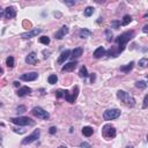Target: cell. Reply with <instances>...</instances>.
Wrapping results in <instances>:
<instances>
[{
	"label": "cell",
	"instance_id": "obj_16",
	"mask_svg": "<svg viewBox=\"0 0 148 148\" xmlns=\"http://www.w3.org/2000/svg\"><path fill=\"white\" fill-rule=\"evenodd\" d=\"M16 94H18V96H20V97H23V96L31 94V88H29V87H27V86H24V87H21V88H20Z\"/></svg>",
	"mask_w": 148,
	"mask_h": 148
},
{
	"label": "cell",
	"instance_id": "obj_44",
	"mask_svg": "<svg viewBox=\"0 0 148 148\" xmlns=\"http://www.w3.org/2000/svg\"><path fill=\"white\" fill-rule=\"evenodd\" d=\"M2 72H4V71H2V68L0 67V74H2Z\"/></svg>",
	"mask_w": 148,
	"mask_h": 148
},
{
	"label": "cell",
	"instance_id": "obj_14",
	"mask_svg": "<svg viewBox=\"0 0 148 148\" xmlns=\"http://www.w3.org/2000/svg\"><path fill=\"white\" fill-rule=\"evenodd\" d=\"M70 57H71V50H65V51H63V52L60 53V56H59V58H58V64L65 63V60H67Z\"/></svg>",
	"mask_w": 148,
	"mask_h": 148
},
{
	"label": "cell",
	"instance_id": "obj_28",
	"mask_svg": "<svg viewBox=\"0 0 148 148\" xmlns=\"http://www.w3.org/2000/svg\"><path fill=\"white\" fill-rule=\"evenodd\" d=\"M148 65V59L147 58H142V59H140L139 60V66L140 67H146V66Z\"/></svg>",
	"mask_w": 148,
	"mask_h": 148
},
{
	"label": "cell",
	"instance_id": "obj_33",
	"mask_svg": "<svg viewBox=\"0 0 148 148\" xmlns=\"http://www.w3.org/2000/svg\"><path fill=\"white\" fill-rule=\"evenodd\" d=\"M26 110H27V108L24 107V105H20V107H18V112H19V113L24 112Z\"/></svg>",
	"mask_w": 148,
	"mask_h": 148
},
{
	"label": "cell",
	"instance_id": "obj_2",
	"mask_svg": "<svg viewBox=\"0 0 148 148\" xmlns=\"http://www.w3.org/2000/svg\"><path fill=\"white\" fill-rule=\"evenodd\" d=\"M133 37H134V31L133 30L126 31V33L122 34V35H119L117 38H116V43H117L119 46H125L127 42H130Z\"/></svg>",
	"mask_w": 148,
	"mask_h": 148
},
{
	"label": "cell",
	"instance_id": "obj_41",
	"mask_svg": "<svg viewBox=\"0 0 148 148\" xmlns=\"http://www.w3.org/2000/svg\"><path fill=\"white\" fill-rule=\"evenodd\" d=\"M142 31H144V33H147V31H148V24H145V26H144V29H142Z\"/></svg>",
	"mask_w": 148,
	"mask_h": 148
},
{
	"label": "cell",
	"instance_id": "obj_43",
	"mask_svg": "<svg viewBox=\"0 0 148 148\" xmlns=\"http://www.w3.org/2000/svg\"><path fill=\"white\" fill-rule=\"evenodd\" d=\"M2 15H5V12H4V11H2V9H1V8H0V19H1V18H2Z\"/></svg>",
	"mask_w": 148,
	"mask_h": 148
},
{
	"label": "cell",
	"instance_id": "obj_24",
	"mask_svg": "<svg viewBox=\"0 0 148 148\" xmlns=\"http://www.w3.org/2000/svg\"><path fill=\"white\" fill-rule=\"evenodd\" d=\"M79 75H80L81 78H87V76H88L87 67H86V66H82V67L80 68V72H79Z\"/></svg>",
	"mask_w": 148,
	"mask_h": 148
},
{
	"label": "cell",
	"instance_id": "obj_31",
	"mask_svg": "<svg viewBox=\"0 0 148 148\" xmlns=\"http://www.w3.org/2000/svg\"><path fill=\"white\" fill-rule=\"evenodd\" d=\"M111 27H113L115 29H118L120 27V22L119 21H112L111 22Z\"/></svg>",
	"mask_w": 148,
	"mask_h": 148
},
{
	"label": "cell",
	"instance_id": "obj_5",
	"mask_svg": "<svg viewBox=\"0 0 148 148\" xmlns=\"http://www.w3.org/2000/svg\"><path fill=\"white\" fill-rule=\"evenodd\" d=\"M120 116V110L118 109H109L105 110L104 113H103V118L105 120H113L116 118H118Z\"/></svg>",
	"mask_w": 148,
	"mask_h": 148
},
{
	"label": "cell",
	"instance_id": "obj_21",
	"mask_svg": "<svg viewBox=\"0 0 148 148\" xmlns=\"http://www.w3.org/2000/svg\"><path fill=\"white\" fill-rule=\"evenodd\" d=\"M133 66H134V63H133V61H131V63L127 64L126 66H123V67H120V71H122V72H124V73H127V72H130V71L132 70Z\"/></svg>",
	"mask_w": 148,
	"mask_h": 148
},
{
	"label": "cell",
	"instance_id": "obj_38",
	"mask_svg": "<svg viewBox=\"0 0 148 148\" xmlns=\"http://www.w3.org/2000/svg\"><path fill=\"white\" fill-rule=\"evenodd\" d=\"M14 130V132H16V133H20V134H22V133H24L26 131L24 130H21V129H13Z\"/></svg>",
	"mask_w": 148,
	"mask_h": 148
},
{
	"label": "cell",
	"instance_id": "obj_27",
	"mask_svg": "<svg viewBox=\"0 0 148 148\" xmlns=\"http://www.w3.org/2000/svg\"><path fill=\"white\" fill-rule=\"evenodd\" d=\"M94 14V7H87L85 9V15L86 16H92Z\"/></svg>",
	"mask_w": 148,
	"mask_h": 148
},
{
	"label": "cell",
	"instance_id": "obj_9",
	"mask_svg": "<svg viewBox=\"0 0 148 148\" xmlns=\"http://www.w3.org/2000/svg\"><path fill=\"white\" fill-rule=\"evenodd\" d=\"M37 78H38V73L37 72L24 73L21 75V80H23V81H35Z\"/></svg>",
	"mask_w": 148,
	"mask_h": 148
},
{
	"label": "cell",
	"instance_id": "obj_6",
	"mask_svg": "<svg viewBox=\"0 0 148 148\" xmlns=\"http://www.w3.org/2000/svg\"><path fill=\"white\" fill-rule=\"evenodd\" d=\"M102 134L105 139L110 140L116 137V129L113 126H111V125H105L102 130Z\"/></svg>",
	"mask_w": 148,
	"mask_h": 148
},
{
	"label": "cell",
	"instance_id": "obj_15",
	"mask_svg": "<svg viewBox=\"0 0 148 148\" xmlns=\"http://www.w3.org/2000/svg\"><path fill=\"white\" fill-rule=\"evenodd\" d=\"M76 65H78L76 61H71V63H68V64H65V66H63L61 71H63V72H71V71H74Z\"/></svg>",
	"mask_w": 148,
	"mask_h": 148
},
{
	"label": "cell",
	"instance_id": "obj_34",
	"mask_svg": "<svg viewBox=\"0 0 148 148\" xmlns=\"http://www.w3.org/2000/svg\"><path fill=\"white\" fill-rule=\"evenodd\" d=\"M147 102H148V95H146L144 98V104H142V108H144V109L147 108Z\"/></svg>",
	"mask_w": 148,
	"mask_h": 148
},
{
	"label": "cell",
	"instance_id": "obj_32",
	"mask_svg": "<svg viewBox=\"0 0 148 148\" xmlns=\"http://www.w3.org/2000/svg\"><path fill=\"white\" fill-rule=\"evenodd\" d=\"M105 34H107V39L109 42L112 41V33H111V30H107L105 31Z\"/></svg>",
	"mask_w": 148,
	"mask_h": 148
},
{
	"label": "cell",
	"instance_id": "obj_23",
	"mask_svg": "<svg viewBox=\"0 0 148 148\" xmlns=\"http://www.w3.org/2000/svg\"><path fill=\"white\" fill-rule=\"evenodd\" d=\"M135 87L139 88V89H146L147 82L146 81H137V82H135Z\"/></svg>",
	"mask_w": 148,
	"mask_h": 148
},
{
	"label": "cell",
	"instance_id": "obj_10",
	"mask_svg": "<svg viewBox=\"0 0 148 148\" xmlns=\"http://www.w3.org/2000/svg\"><path fill=\"white\" fill-rule=\"evenodd\" d=\"M41 33H42V29H34V30L28 31V33H23V34H21V37H22V38H26V39H28V38H33V37L37 36L38 34H41Z\"/></svg>",
	"mask_w": 148,
	"mask_h": 148
},
{
	"label": "cell",
	"instance_id": "obj_11",
	"mask_svg": "<svg viewBox=\"0 0 148 148\" xmlns=\"http://www.w3.org/2000/svg\"><path fill=\"white\" fill-rule=\"evenodd\" d=\"M26 63L29 65H36L38 63V59H37V55L35 52H30L28 56L26 57Z\"/></svg>",
	"mask_w": 148,
	"mask_h": 148
},
{
	"label": "cell",
	"instance_id": "obj_25",
	"mask_svg": "<svg viewBox=\"0 0 148 148\" xmlns=\"http://www.w3.org/2000/svg\"><path fill=\"white\" fill-rule=\"evenodd\" d=\"M131 21H132V16H131V15H124L123 21H122V24H123V26H127Z\"/></svg>",
	"mask_w": 148,
	"mask_h": 148
},
{
	"label": "cell",
	"instance_id": "obj_42",
	"mask_svg": "<svg viewBox=\"0 0 148 148\" xmlns=\"http://www.w3.org/2000/svg\"><path fill=\"white\" fill-rule=\"evenodd\" d=\"M13 85L15 86V87H20V82H19V81H14Z\"/></svg>",
	"mask_w": 148,
	"mask_h": 148
},
{
	"label": "cell",
	"instance_id": "obj_26",
	"mask_svg": "<svg viewBox=\"0 0 148 148\" xmlns=\"http://www.w3.org/2000/svg\"><path fill=\"white\" fill-rule=\"evenodd\" d=\"M6 64H7V66H8L9 68H12V67H14V58L12 56H9L8 58L6 59Z\"/></svg>",
	"mask_w": 148,
	"mask_h": 148
},
{
	"label": "cell",
	"instance_id": "obj_8",
	"mask_svg": "<svg viewBox=\"0 0 148 148\" xmlns=\"http://www.w3.org/2000/svg\"><path fill=\"white\" fill-rule=\"evenodd\" d=\"M39 135H41V131H39V130H35L33 133H31L30 135H28L27 138H24V139L22 140V145H28V144H31V142H34L35 140L38 139Z\"/></svg>",
	"mask_w": 148,
	"mask_h": 148
},
{
	"label": "cell",
	"instance_id": "obj_20",
	"mask_svg": "<svg viewBox=\"0 0 148 148\" xmlns=\"http://www.w3.org/2000/svg\"><path fill=\"white\" fill-rule=\"evenodd\" d=\"M93 133H94V130L90 126H85L82 129V134L85 137H90V135H93Z\"/></svg>",
	"mask_w": 148,
	"mask_h": 148
},
{
	"label": "cell",
	"instance_id": "obj_12",
	"mask_svg": "<svg viewBox=\"0 0 148 148\" xmlns=\"http://www.w3.org/2000/svg\"><path fill=\"white\" fill-rule=\"evenodd\" d=\"M67 34H68V27L67 26H63L56 33L55 37H56L57 39H61V38H64V37H65V35H67Z\"/></svg>",
	"mask_w": 148,
	"mask_h": 148
},
{
	"label": "cell",
	"instance_id": "obj_29",
	"mask_svg": "<svg viewBox=\"0 0 148 148\" xmlns=\"http://www.w3.org/2000/svg\"><path fill=\"white\" fill-rule=\"evenodd\" d=\"M39 42H41L42 44H45V45H48L49 43H50V38H49L48 36H43L39 38Z\"/></svg>",
	"mask_w": 148,
	"mask_h": 148
},
{
	"label": "cell",
	"instance_id": "obj_18",
	"mask_svg": "<svg viewBox=\"0 0 148 148\" xmlns=\"http://www.w3.org/2000/svg\"><path fill=\"white\" fill-rule=\"evenodd\" d=\"M92 35H93L92 31H90L89 29H86V28L81 29L80 33H79V36H80V38H87V37H89V36H92Z\"/></svg>",
	"mask_w": 148,
	"mask_h": 148
},
{
	"label": "cell",
	"instance_id": "obj_45",
	"mask_svg": "<svg viewBox=\"0 0 148 148\" xmlns=\"http://www.w3.org/2000/svg\"><path fill=\"white\" fill-rule=\"evenodd\" d=\"M58 148H67L66 146H60V147H58Z\"/></svg>",
	"mask_w": 148,
	"mask_h": 148
},
{
	"label": "cell",
	"instance_id": "obj_35",
	"mask_svg": "<svg viewBox=\"0 0 148 148\" xmlns=\"http://www.w3.org/2000/svg\"><path fill=\"white\" fill-rule=\"evenodd\" d=\"M56 132H57V129H56L55 126H51L50 130H49V133H50V134H55Z\"/></svg>",
	"mask_w": 148,
	"mask_h": 148
},
{
	"label": "cell",
	"instance_id": "obj_37",
	"mask_svg": "<svg viewBox=\"0 0 148 148\" xmlns=\"http://www.w3.org/2000/svg\"><path fill=\"white\" fill-rule=\"evenodd\" d=\"M50 53H51V51H46V50H44L43 51V55H44V58H48V57H49V55H50Z\"/></svg>",
	"mask_w": 148,
	"mask_h": 148
},
{
	"label": "cell",
	"instance_id": "obj_4",
	"mask_svg": "<svg viewBox=\"0 0 148 148\" xmlns=\"http://www.w3.org/2000/svg\"><path fill=\"white\" fill-rule=\"evenodd\" d=\"M31 112H33V115L35 116L37 118H41V119H49L50 118V115H49L48 111H45L43 109V108L41 107H35L33 108V110H31Z\"/></svg>",
	"mask_w": 148,
	"mask_h": 148
},
{
	"label": "cell",
	"instance_id": "obj_46",
	"mask_svg": "<svg viewBox=\"0 0 148 148\" xmlns=\"http://www.w3.org/2000/svg\"><path fill=\"white\" fill-rule=\"evenodd\" d=\"M125 148H133V147H132V146H126Z\"/></svg>",
	"mask_w": 148,
	"mask_h": 148
},
{
	"label": "cell",
	"instance_id": "obj_30",
	"mask_svg": "<svg viewBox=\"0 0 148 148\" xmlns=\"http://www.w3.org/2000/svg\"><path fill=\"white\" fill-rule=\"evenodd\" d=\"M64 95H65V90L59 89V90H57V92H56V96H57V98H61V97H64Z\"/></svg>",
	"mask_w": 148,
	"mask_h": 148
},
{
	"label": "cell",
	"instance_id": "obj_40",
	"mask_svg": "<svg viewBox=\"0 0 148 148\" xmlns=\"http://www.w3.org/2000/svg\"><path fill=\"white\" fill-rule=\"evenodd\" d=\"M66 5H70V6H72V5H75V1H64Z\"/></svg>",
	"mask_w": 148,
	"mask_h": 148
},
{
	"label": "cell",
	"instance_id": "obj_3",
	"mask_svg": "<svg viewBox=\"0 0 148 148\" xmlns=\"http://www.w3.org/2000/svg\"><path fill=\"white\" fill-rule=\"evenodd\" d=\"M11 122L15 125H20V126L34 125V120L28 117H14V118H11Z\"/></svg>",
	"mask_w": 148,
	"mask_h": 148
},
{
	"label": "cell",
	"instance_id": "obj_13",
	"mask_svg": "<svg viewBox=\"0 0 148 148\" xmlns=\"http://www.w3.org/2000/svg\"><path fill=\"white\" fill-rule=\"evenodd\" d=\"M16 15V9H15V7H13V6H9V7H7L6 9H5V18L6 19H13L14 16Z\"/></svg>",
	"mask_w": 148,
	"mask_h": 148
},
{
	"label": "cell",
	"instance_id": "obj_7",
	"mask_svg": "<svg viewBox=\"0 0 148 148\" xmlns=\"http://www.w3.org/2000/svg\"><path fill=\"white\" fill-rule=\"evenodd\" d=\"M79 95V87L78 86H75L73 89V94H70L68 90H65V95H64V97L66 98V101H67L68 103H74L76 100V97H78Z\"/></svg>",
	"mask_w": 148,
	"mask_h": 148
},
{
	"label": "cell",
	"instance_id": "obj_47",
	"mask_svg": "<svg viewBox=\"0 0 148 148\" xmlns=\"http://www.w3.org/2000/svg\"><path fill=\"white\" fill-rule=\"evenodd\" d=\"M0 144H1V135H0Z\"/></svg>",
	"mask_w": 148,
	"mask_h": 148
},
{
	"label": "cell",
	"instance_id": "obj_36",
	"mask_svg": "<svg viewBox=\"0 0 148 148\" xmlns=\"http://www.w3.org/2000/svg\"><path fill=\"white\" fill-rule=\"evenodd\" d=\"M80 147L81 148H92V147H90V145L87 144V142H82V144L80 145Z\"/></svg>",
	"mask_w": 148,
	"mask_h": 148
},
{
	"label": "cell",
	"instance_id": "obj_1",
	"mask_svg": "<svg viewBox=\"0 0 148 148\" xmlns=\"http://www.w3.org/2000/svg\"><path fill=\"white\" fill-rule=\"evenodd\" d=\"M117 97L119 98L125 105H127V107H130V108L135 105V100L133 98V96H131L129 93L124 92V90H118Z\"/></svg>",
	"mask_w": 148,
	"mask_h": 148
},
{
	"label": "cell",
	"instance_id": "obj_39",
	"mask_svg": "<svg viewBox=\"0 0 148 148\" xmlns=\"http://www.w3.org/2000/svg\"><path fill=\"white\" fill-rule=\"evenodd\" d=\"M95 79H96L95 73H92V75H90V81H92V82H94V81H95Z\"/></svg>",
	"mask_w": 148,
	"mask_h": 148
},
{
	"label": "cell",
	"instance_id": "obj_19",
	"mask_svg": "<svg viewBox=\"0 0 148 148\" xmlns=\"http://www.w3.org/2000/svg\"><path fill=\"white\" fill-rule=\"evenodd\" d=\"M104 53H105V49L103 46H100V48H97L94 51V57L95 58H101L102 56H104Z\"/></svg>",
	"mask_w": 148,
	"mask_h": 148
},
{
	"label": "cell",
	"instance_id": "obj_22",
	"mask_svg": "<svg viewBox=\"0 0 148 148\" xmlns=\"http://www.w3.org/2000/svg\"><path fill=\"white\" fill-rule=\"evenodd\" d=\"M57 81H58V76H57L56 74H51V75H49L48 82L50 83V85H55V83H57Z\"/></svg>",
	"mask_w": 148,
	"mask_h": 148
},
{
	"label": "cell",
	"instance_id": "obj_17",
	"mask_svg": "<svg viewBox=\"0 0 148 148\" xmlns=\"http://www.w3.org/2000/svg\"><path fill=\"white\" fill-rule=\"evenodd\" d=\"M82 53H83V49L82 48H76V49H74L73 51H71V58L73 59H78V58H80L81 56H82Z\"/></svg>",
	"mask_w": 148,
	"mask_h": 148
}]
</instances>
